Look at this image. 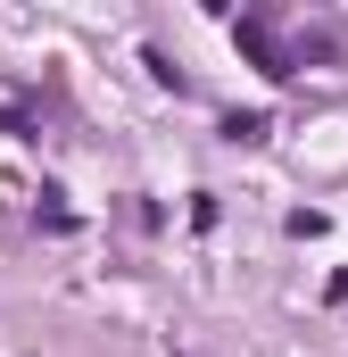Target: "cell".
<instances>
[{"label": "cell", "instance_id": "1", "mask_svg": "<svg viewBox=\"0 0 348 357\" xmlns=\"http://www.w3.org/2000/svg\"><path fill=\"white\" fill-rule=\"evenodd\" d=\"M241 42H249V59H258L265 75H290V59H282V42H274V25H265V17H241Z\"/></svg>", "mask_w": 348, "mask_h": 357}, {"label": "cell", "instance_id": "2", "mask_svg": "<svg viewBox=\"0 0 348 357\" xmlns=\"http://www.w3.org/2000/svg\"><path fill=\"white\" fill-rule=\"evenodd\" d=\"M199 8H216V17H232V0H199Z\"/></svg>", "mask_w": 348, "mask_h": 357}]
</instances>
